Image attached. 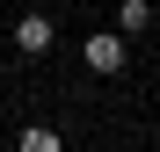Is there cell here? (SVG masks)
I'll list each match as a JSON object with an SVG mask.
<instances>
[{
	"label": "cell",
	"instance_id": "obj_1",
	"mask_svg": "<svg viewBox=\"0 0 160 152\" xmlns=\"http://www.w3.org/2000/svg\"><path fill=\"white\" fill-rule=\"evenodd\" d=\"M51 44H58V22H51V15H22L15 22V51H22V58H44Z\"/></svg>",
	"mask_w": 160,
	"mask_h": 152
},
{
	"label": "cell",
	"instance_id": "obj_2",
	"mask_svg": "<svg viewBox=\"0 0 160 152\" xmlns=\"http://www.w3.org/2000/svg\"><path fill=\"white\" fill-rule=\"evenodd\" d=\"M80 58H88V72H124V29H102L80 44Z\"/></svg>",
	"mask_w": 160,
	"mask_h": 152
},
{
	"label": "cell",
	"instance_id": "obj_3",
	"mask_svg": "<svg viewBox=\"0 0 160 152\" xmlns=\"http://www.w3.org/2000/svg\"><path fill=\"white\" fill-rule=\"evenodd\" d=\"M117 29L124 36H146L153 29V0H124V7H117Z\"/></svg>",
	"mask_w": 160,
	"mask_h": 152
},
{
	"label": "cell",
	"instance_id": "obj_4",
	"mask_svg": "<svg viewBox=\"0 0 160 152\" xmlns=\"http://www.w3.org/2000/svg\"><path fill=\"white\" fill-rule=\"evenodd\" d=\"M22 152H66V138L51 123H22Z\"/></svg>",
	"mask_w": 160,
	"mask_h": 152
}]
</instances>
